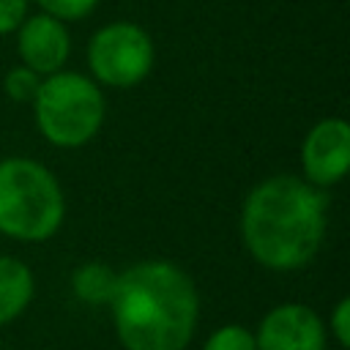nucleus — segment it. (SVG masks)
<instances>
[{"instance_id":"1","label":"nucleus","mask_w":350,"mask_h":350,"mask_svg":"<svg viewBox=\"0 0 350 350\" xmlns=\"http://www.w3.org/2000/svg\"><path fill=\"white\" fill-rule=\"evenodd\" d=\"M109 309L126 350H186L200 298L186 271L167 260H145L118 273Z\"/></svg>"},{"instance_id":"2","label":"nucleus","mask_w":350,"mask_h":350,"mask_svg":"<svg viewBox=\"0 0 350 350\" xmlns=\"http://www.w3.org/2000/svg\"><path fill=\"white\" fill-rule=\"evenodd\" d=\"M325 197L295 175L257 183L241 211V235L249 254L271 271H295L314 260L325 235Z\"/></svg>"},{"instance_id":"3","label":"nucleus","mask_w":350,"mask_h":350,"mask_svg":"<svg viewBox=\"0 0 350 350\" xmlns=\"http://www.w3.org/2000/svg\"><path fill=\"white\" fill-rule=\"evenodd\" d=\"M66 216V197L57 178L33 159L0 161V232L16 241L52 238Z\"/></svg>"},{"instance_id":"4","label":"nucleus","mask_w":350,"mask_h":350,"mask_svg":"<svg viewBox=\"0 0 350 350\" xmlns=\"http://www.w3.org/2000/svg\"><path fill=\"white\" fill-rule=\"evenodd\" d=\"M101 88L77 71H55L41 79L33 98V115L41 137L57 148L90 142L104 123Z\"/></svg>"},{"instance_id":"5","label":"nucleus","mask_w":350,"mask_h":350,"mask_svg":"<svg viewBox=\"0 0 350 350\" xmlns=\"http://www.w3.org/2000/svg\"><path fill=\"white\" fill-rule=\"evenodd\" d=\"M88 66L101 85L131 88L153 68V41L134 22H109L88 44Z\"/></svg>"},{"instance_id":"6","label":"nucleus","mask_w":350,"mask_h":350,"mask_svg":"<svg viewBox=\"0 0 350 350\" xmlns=\"http://www.w3.org/2000/svg\"><path fill=\"white\" fill-rule=\"evenodd\" d=\"M304 180L312 186H334L347 175L350 167V126L342 118H325L314 123L301 145Z\"/></svg>"},{"instance_id":"7","label":"nucleus","mask_w":350,"mask_h":350,"mask_svg":"<svg viewBox=\"0 0 350 350\" xmlns=\"http://www.w3.org/2000/svg\"><path fill=\"white\" fill-rule=\"evenodd\" d=\"M257 350H325V325L304 304L273 306L254 334Z\"/></svg>"},{"instance_id":"8","label":"nucleus","mask_w":350,"mask_h":350,"mask_svg":"<svg viewBox=\"0 0 350 350\" xmlns=\"http://www.w3.org/2000/svg\"><path fill=\"white\" fill-rule=\"evenodd\" d=\"M16 52L22 57V66L38 71L41 77L63 71L71 52V36L66 30V22L49 14L22 19V25L16 27Z\"/></svg>"},{"instance_id":"9","label":"nucleus","mask_w":350,"mask_h":350,"mask_svg":"<svg viewBox=\"0 0 350 350\" xmlns=\"http://www.w3.org/2000/svg\"><path fill=\"white\" fill-rule=\"evenodd\" d=\"M33 298L30 268L8 254H0V325L14 323Z\"/></svg>"},{"instance_id":"10","label":"nucleus","mask_w":350,"mask_h":350,"mask_svg":"<svg viewBox=\"0 0 350 350\" xmlns=\"http://www.w3.org/2000/svg\"><path fill=\"white\" fill-rule=\"evenodd\" d=\"M118 273L104 262H82L71 276V290L82 304L104 306L112 301Z\"/></svg>"},{"instance_id":"11","label":"nucleus","mask_w":350,"mask_h":350,"mask_svg":"<svg viewBox=\"0 0 350 350\" xmlns=\"http://www.w3.org/2000/svg\"><path fill=\"white\" fill-rule=\"evenodd\" d=\"M41 74L38 71H33V68H27V66H16V68H11L8 74H5V79H3V90L8 93V98L11 101H16V104H33V98H36V93H38V88H41Z\"/></svg>"},{"instance_id":"12","label":"nucleus","mask_w":350,"mask_h":350,"mask_svg":"<svg viewBox=\"0 0 350 350\" xmlns=\"http://www.w3.org/2000/svg\"><path fill=\"white\" fill-rule=\"evenodd\" d=\"M202 350H257V342L243 325H221L205 339Z\"/></svg>"},{"instance_id":"13","label":"nucleus","mask_w":350,"mask_h":350,"mask_svg":"<svg viewBox=\"0 0 350 350\" xmlns=\"http://www.w3.org/2000/svg\"><path fill=\"white\" fill-rule=\"evenodd\" d=\"M44 14L60 19V22H77V19H85L96 5L98 0H36Z\"/></svg>"},{"instance_id":"14","label":"nucleus","mask_w":350,"mask_h":350,"mask_svg":"<svg viewBox=\"0 0 350 350\" xmlns=\"http://www.w3.org/2000/svg\"><path fill=\"white\" fill-rule=\"evenodd\" d=\"M331 334L339 342V347H350V298H339V304L331 312Z\"/></svg>"},{"instance_id":"15","label":"nucleus","mask_w":350,"mask_h":350,"mask_svg":"<svg viewBox=\"0 0 350 350\" xmlns=\"http://www.w3.org/2000/svg\"><path fill=\"white\" fill-rule=\"evenodd\" d=\"M27 14V0H0V36L22 25Z\"/></svg>"},{"instance_id":"16","label":"nucleus","mask_w":350,"mask_h":350,"mask_svg":"<svg viewBox=\"0 0 350 350\" xmlns=\"http://www.w3.org/2000/svg\"><path fill=\"white\" fill-rule=\"evenodd\" d=\"M0 350H3V347H0Z\"/></svg>"}]
</instances>
